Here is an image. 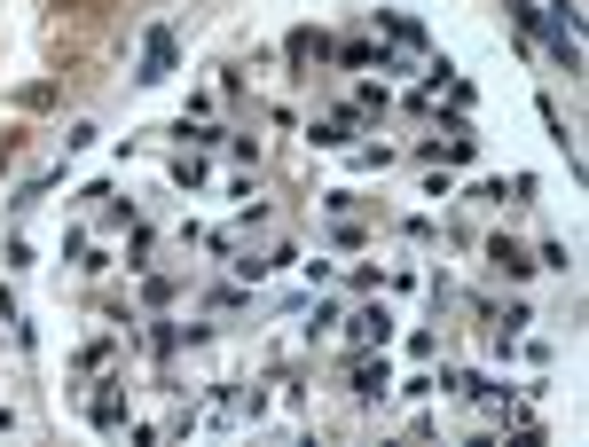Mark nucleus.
<instances>
[{
    "mask_svg": "<svg viewBox=\"0 0 589 447\" xmlns=\"http://www.w3.org/2000/svg\"><path fill=\"white\" fill-rule=\"evenodd\" d=\"M487 259H495V267H503V275H527V267H534L527 251H519V243H503V235H495V251H487Z\"/></svg>",
    "mask_w": 589,
    "mask_h": 447,
    "instance_id": "obj_1",
    "label": "nucleus"
}]
</instances>
